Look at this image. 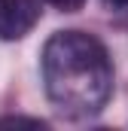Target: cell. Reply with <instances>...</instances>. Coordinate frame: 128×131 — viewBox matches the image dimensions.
<instances>
[{
    "label": "cell",
    "instance_id": "obj_1",
    "mask_svg": "<svg viewBox=\"0 0 128 131\" xmlns=\"http://www.w3.org/2000/svg\"><path fill=\"white\" fill-rule=\"evenodd\" d=\"M43 79L52 104L73 116H89L110 101L113 64L98 37L58 31L43 49Z\"/></svg>",
    "mask_w": 128,
    "mask_h": 131
},
{
    "label": "cell",
    "instance_id": "obj_2",
    "mask_svg": "<svg viewBox=\"0 0 128 131\" xmlns=\"http://www.w3.org/2000/svg\"><path fill=\"white\" fill-rule=\"evenodd\" d=\"M40 21L37 0H0V40H22Z\"/></svg>",
    "mask_w": 128,
    "mask_h": 131
},
{
    "label": "cell",
    "instance_id": "obj_3",
    "mask_svg": "<svg viewBox=\"0 0 128 131\" xmlns=\"http://www.w3.org/2000/svg\"><path fill=\"white\" fill-rule=\"evenodd\" d=\"M46 3H52L55 9H64V12H76V9H82L86 0H46Z\"/></svg>",
    "mask_w": 128,
    "mask_h": 131
},
{
    "label": "cell",
    "instance_id": "obj_4",
    "mask_svg": "<svg viewBox=\"0 0 128 131\" xmlns=\"http://www.w3.org/2000/svg\"><path fill=\"white\" fill-rule=\"evenodd\" d=\"M0 125H31V128H43V122L40 119H0Z\"/></svg>",
    "mask_w": 128,
    "mask_h": 131
},
{
    "label": "cell",
    "instance_id": "obj_5",
    "mask_svg": "<svg viewBox=\"0 0 128 131\" xmlns=\"http://www.w3.org/2000/svg\"><path fill=\"white\" fill-rule=\"evenodd\" d=\"M107 6H116V9H122V6H128V0H104Z\"/></svg>",
    "mask_w": 128,
    "mask_h": 131
}]
</instances>
